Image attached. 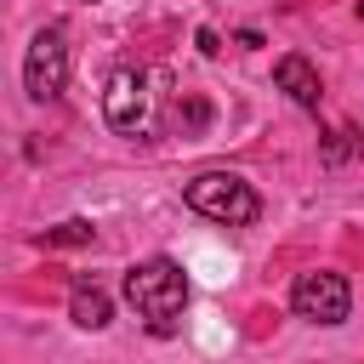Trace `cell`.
Listing matches in <instances>:
<instances>
[{"label": "cell", "instance_id": "6da1fadb", "mask_svg": "<svg viewBox=\"0 0 364 364\" xmlns=\"http://www.w3.org/2000/svg\"><path fill=\"white\" fill-rule=\"evenodd\" d=\"M125 301L136 307V318L154 336H171L182 307H188V273L171 256H148V262L125 267Z\"/></svg>", "mask_w": 364, "mask_h": 364}, {"label": "cell", "instance_id": "7a4b0ae2", "mask_svg": "<svg viewBox=\"0 0 364 364\" xmlns=\"http://www.w3.org/2000/svg\"><path fill=\"white\" fill-rule=\"evenodd\" d=\"M182 199H188L199 216L222 222V228H245V222H256V210H262L256 188H250L245 176H233V171H199V176L182 188Z\"/></svg>", "mask_w": 364, "mask_h": 364}, {"label": "cell", "instance_id": "3957f363", "mask_svg": "<svg viewBox=\"0 0 364 364\" xmlns=\"http://www.w3.org/2000/svg\"><path fill=\"white\" fill-rule=\"evenodd\" d=\"M63 85H68V34L40 28L28 40V57H23V91L34 102H51V97H63Z\"/></svg>", "mask_w": 364, "mask_h": 364}, {"label": "cell", "instance_id": "277c9868", "mask_svg": "<svg viewBox=\"0 0 364 364\" xmlns=\"http://www.w3.org/2000/svg\"><path fill=\"white\" fill-rule=\"evenodd\" d=\"M102 119L119 131V136H142L154 125V91H148V74L142 68H119L102 91Z\"/></svg>", "mask_w": 364, "mask_h": 364}, {"label": "cell", "instance_id": "5b68a950", "mask_svg": "<svg viewBox=\"0 0 364 364\" xmlns=\"http://www.w3.org/2000/svg\"><path fill=\"white\" fill-rule=\"evenodd\" d=\"M290 307H296V318H307V324H341L347 313H353V284L341 279V273H301L296 284H290Z\"/></svg>", "mask_w": 364, "mask_h": 364}, {"label": "cell", "instance_id": "8992f818", "mask_svg": "<svg viewBox=\"0 0 364 364\" xmlns=\"http://www.w3.org/2000/svg\"><path fill=\"white\" fill-rule=\"evenodd\" d=\"M273 85H279V91H284L296 108H318V97H324V91H318V74H313V63H307V57H296V51L273 63Z\"/></svg>", "mask_w": 364, "mask_h": 364}, {"label": "cell", "instance_id": "52a82bcc", "mask_svg": "<svg viewBox=\"0 0 364 364\" xmlns=\"http://www.w3.org/2000/svg\"><path fill=\"white\" fill-rule=\"evenodd\" d=\"M68 313H74V324H80V330H108V318H114V301H108V290H102V284H91V279H74Z\"/></svg>", "mask_w": 364, "mask_h": 364}, {"label": "cell", "instance_id": "ba28073f", "mask_svg": "<svg viewBox=\"0 0 364 364\" xmlns=\"http://www.w3.org/2000/svg\"><path fill=\"white\" fill-rule=\"evenodd\" d=\"M91 239H97V228H91L85 216H68V222L46 228V245H91Z\"/></svg>", "mask_w": 364, "mask_h": 364}, {"label": "cell", "instance_id": "9c48e42d", "mask_svg": "<svg viewBox=\"0 0 364 364\" xmlns=\"http://www.w3.org/2000/svg\"><path fill=\"white\" fill-rule=\"evenodd\" d=\"M358 142H364V136H358L353 125H336V131L324 136V159H330V165H341L347 154H358Z\"/></svg>", "mask_w": 364, "mask_h": 364}, {"label": "cell", "instance_id": "30bf717a", "mask_svg": "<svg viewBox=\"0 0 364 364\" xmlns=\"http://www.w3.org/2000/svg\"><path fill=\"white\" fill-rule=\"evenodd\" d=\"M193 46H199L205 57H222V40H216V28H199V34H193Z\"/></svg>", "mask_w": 364, "mask_h": 364}, {"label": "cell", "instance_id": "8fae6325", "mask_svg": "<svg viewBox=\"0 0 364 364\" xmlns=\"http://www.w3.org/2000/svg\"><path fill=\"white\" fill-rule=\"evenodd\" d=\"M358 17H364V0H358Z\"/></svg>", "mask_w": 364, "mask_h": 364}]
</instances>
